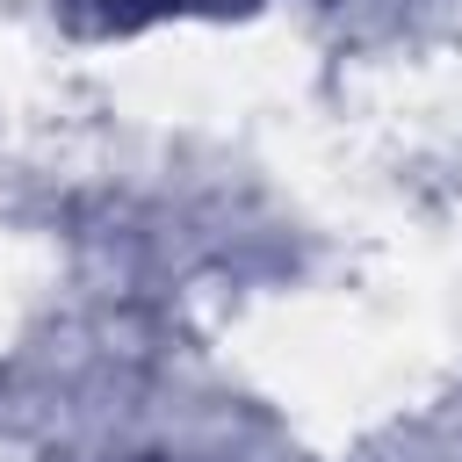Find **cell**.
I'll return each mask as SVG.
<instances>
[{
  "mask_svg": "<svg viewBox=\"0 0 462 462\" xmlns=\"http://www.w3.org/2000/svg\"><path fill=\"white\" fill-rule=\"evenodd\" d=\"M159 7H173V0H108V29H130V22H144V14H159ZM180 7H224V0H180Z\"/></svg>",
  "mask_w": 462,
  "mask_h": 462,
  "instance_id": "obj_1",
  "label": "cell"
}]
</instances>
